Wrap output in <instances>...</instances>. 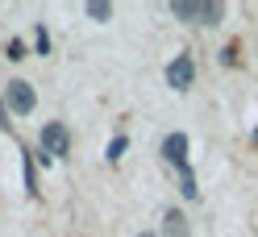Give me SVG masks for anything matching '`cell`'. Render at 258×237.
<instances>
[{
	"label": "cell",
	"mask_w": 258,
	"mask_h": 237,
	"mask_svg": "<svg viewBox=\"0 0 258 237\" xmlns=\"http://www.w3.org/2000/svg\"><path fill=\"white\" fill-rule=\"evenodd\" d=\"M171 13L179 21H191V25H217L225 5L221 0H171Z\"/></svg>",
	"instance_id": "cell-1"
},
{
	"label": "cell",
	"mask_w": 258,
	"mask_h": 237,
	"mask_svg": "<svg viewBox=\"0 0 258 237\" xmlns=\"http://www.w3.org/2000/svg\"><path fill=\"white\" fill-rule=\"evenodd\" d=\"M34 104H38V96H34V88H29L25 79H13L5 88V113L25 117V113H34Z\"/></svg>",
	"instance_id": "cell-2"
},
{
	"label": "cell",
	"mask_w": 258,
	"mask_h": 237,
	"mask_svg": "<svg viewBox=\"0 0 258 237\" xmlns=\"http://www.w3.org/2000/svg\"><path fill=\"white\" fill-rule=\"evenodd\" d=\"M42 150H46V158H62L71 150V133H67V125L62 121H50L42 129Z\"/></svg>",
	"instance_id": "cell-3"
},
{
	"label": "cell",
	"mask_w": 258,
	"mask_h": 237,
	"mask_svg": "<svg viewBox=\"0 0 258 237\" xmlns=\"http://www.w3.org/2000/svg\"><path fill=\"white\" fill-rule=\"evenodd\" d=\"M191 79H196V62H191V54H179V58L167 62V84H171L175 92L191 88Z\"/></svg>",
	"instance_id": "cell-4"
},
{
	"label": "cell",
	"mask_w": 258,
	"mask_h": 237,
	"mask_svg": "<svg viewBox=\"0 0 258 237\" xmlns=\"http://www.w3.org/2000/svg\"><path fill=\"white\" fill-rule=\"evenodd\" d=\"M163 158H167V163L171 167H187V137L183 133H167V141H163Z\"/></svg>",
	"instance_id": "cell-5"
},
{
	"label": "cell",
	"mask_w": 258,
	"mask_h": 237,
	"mask_svg": "<svg viewBox=\"0 0 258 237\" xmlns=\"http://www.w3.org/2000/svg\"><path fill=\"white\" fill-rule=\"evenodd\" d=\"M163 229H167V237H187V220H183V212L171 208V212L163 216Z\"/></svg>",
	"instance_id": "cell-6"
},
{
	"label": "cell",
	"mask_w": 258,
	"mask_h": 237,
	"mask_svg": "<svg viewBox=\"0 0 258 237\" xmlns=\"http://www.w3.org/2000/svg\"><path fill=\"white\" fill-rule=\"evenodd\" d=\"M88 17H96V21H108V17H112V5H104V0H92V5H88Z\"/></svg>",
	"instance_id": "cell-7"
},
{
	"label": "cell",
	"mask_w": 258,
	"mask_h": 237,
	"mask_svg": "<svg viewBox=\"0 0 258 237\" xmlns=\"http://www.w3.org/2000/svg\"><path fill=\"white\" fill-rule=\"evenodd\" d=\"M38 54H50V34H46V25H38Z\"/></svg>",
	"instance_id": "cell-8"
},
{
	"label": "cell",
	"mask_w": 258,
	"mask_h": 237,
	"mask_svg": "<svg viewBox=\"0 0 258 237\" xmlns=\"http://www.w3.org/2000/svg\"><path fill=\"white\" fill-rule=\"evenodd\" d=\"M121 154H125V137H112V141H108V158H112V163H117Z\"/></svg>",
	"instance_id": "cell-9"
},
{
	"label": "cell",
	"mask_w": 258,
	"mask_h": 237,
	"mask_svg": "<svg viewBox=\"0 0 258 237\" xmlns=\"http://www.w3.org/2000/svg\"><path fill=\"white\" fill-rule=\"evenodd\" d=\"M9 58H25V42H21V38L9 42Z\"/></svg>",
	"instance_id": "cell-10"
},
{
	"label": "cell",
	"mask_w": 258,
	"mask_h": 237,
	"mask_svg": "<svg viewBox=\"0 0 258 237\" xmlns=\"http://www.w3.org/2000/svg\"><path fill=\"white\" fill-rule=\"evenodd\" d=\"M138 237H154V233H138Z\"/></svg>",
	"instance_id": "cell-11"
}]
</instances>
